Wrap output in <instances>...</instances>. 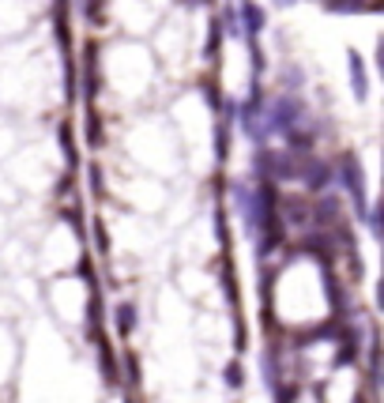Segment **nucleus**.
I'll list each match as a JSON object with an SVG mask.
<instances>
[{
  "mask_svg": "<svg viewBox=\"0 0 384 403\" xmlns=\"http://www.w3.org/2000/svg\"><path fill=\"white\" fill-rule=\"evenodd\" d=\"M242 11H245V19H249V31H260V26H264V16L256 11V4H249V0H245Z\"/></svg>",
  "mask_w": 384,
  "mask_h": 403,
  "instance_id": "nucleus-2",
  "label": "nucleus"
},
{
  "mask_svg": "<svg viewBox=\"0 0 384 403\" xmlns=\"http://www.w3.org/2000/svg\"><path fill=\"white\" fill-rule=\"evenodd\" d=\"M351 83H354V98H365V68H362V57L351 53Z\"/></svg>",
  "mask_w": 384,
  "mask_h": 403,
  "instance_id": "nucleus-1",
  "label": "nucleus"
}]
</instances>
